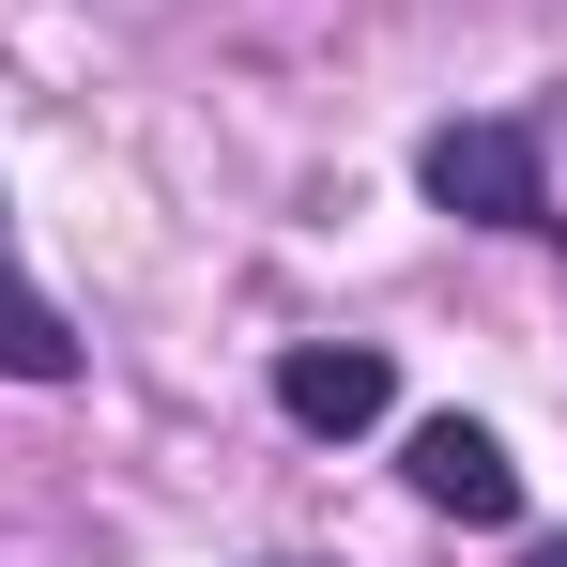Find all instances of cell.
<instances>
[{
    "label": "cell",
    "mask_w": 567,
    "mask_h": 567,
    "mask_svg": "<svg viewBox=\"0 0 567 567\" xmlns=\"http://www.w3.org/2000/svg\"><path fill=\"white\" fill-rule=\"evenodd\" d=\"M414 185L445 199L461 230H567V215H553V154H537V123H430Z\"/></svg>",
    "instance_id": "6da1fadb"
},
{
    "label": "cell",
    "mask_w": 567,
    "mask_h": 567,
    "mask_svg": "<svg viewBox=\"0 0 567 567\" xmlns=\"http://www.w3.org/2000/svg\"><path fill=\"white\" fill-rule=\"evenodd\" d=\"M383 399H399V369H383L369 338H291V353H277V414H291V430H322V445L383 430Z\"/></svg>",
    "instance_id": "7a4b0ae2"
},
{
    "label": "cell",
    "mask_w": 567,
    "mask_h": 567,
    "mask_svg": "<svg viewBox=\"0 0 567 567\" xmlns=\"http://www.w3.org/2000/svg\"><path fill=\"white\" fill-rule=\"evenodd\" d=\"M399 475H414V506H445V522H522V461H506L475 414H430V430L399 445Z\"/></svg>",
    "instance_id": "3957f363"
},
{
    "label": "cell",
    "mask_w": 567,
    "mask_h": 567,
    "mask_svg": "<svg viewBox=\"0 0 567 567\" xmlns=\"http://www.w3.org/2000/svg\"><path fill=\"white\" fill-rule=\"evenodd\" d=\"M0 383H78V322L31 277H0Z\"/></svg>",
    "instance_id": "277c9868"
},
{
    "label": "cell",
    "mask_w": 567,
    "mask_h": 567,
    "mask_svg": "<svg viewBox=\"0 0 567 567\" xmlns=\"http://www.w3.org/2000/svg\"><path fill=\"white\" fill-rule=\"evenodd\" d=\"M537 567H567V537H553V553H537Z\"/></svg>",
    "instance_id": "5b68a950"
}]
</instances>
